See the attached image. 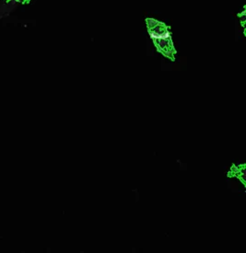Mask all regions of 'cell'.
<instances>
[{"label":"cell","mask_w":246,"mask_h":253,"mask_svg":"<svg viewBox=\"0 0 246 253\" xmlns=\"http://www.w3.org/2000/svg\"><path fill=\"white\" fill-rule=\"evenodd\" d=\"M17 2H19V3H21V4H28L31 0H16Z\"/></svg>","instance_id":"3957f363"},{"label":"cell","mask_w":246,"mask_h":253,"mask_svg":"<svg viewBox=\"0 0 246 253\" xmlns=\"http://www.w3.org/2000/svg\"><path fill=\"white\" fill-rule=\"evenodd\" d=\"M238 17L241 19V23L242 26L245 29V22H246V9H244V11L242 13L238 14Z\"/></svg>","instance_id":"7a4b0ae2"},{"label":"cell","mask_w":246,"mask_h":253,"mask_svg":"<svg viewBox=\"0 0 246 253\" xmlns=\"http://www.w3.org/2000/svg\"><path fill=\"white\" fill-rule=\"evenodd\" d=\"M9 0H0V5L1 4H3V3H6V2H8Z\"/></svg>","instance_id":"277c9868"},{"label":"cell","mask_w":246,"mask_h":253,"mask_svg":"<svg viewBox=\"0 0 246 253\" xmlns=\"http://www.w3.org/2000/svg\"><path fill=\"white\" fill-rule=\"evenodd\" d=\"M146 25L148 33L158 52L172 61L175 60L174 56L176 54V50L173 46L171 27L150 18L146 19Z\"/></svg>","instance_id":"6da1fadb"},{"label":"cell","mask_w":246,"mask_h":253,"mask_svg":"<svg viewBox=\"0 0 246 253\" xmlns=\"http://www.w3.org/2000/svg\"><path fill=\"white\" fill-rule=\"evenodd\" d=\"M9 1H11V0H9Z\"/></svg>","instance_id":"5b68a950"}]
</instances>
